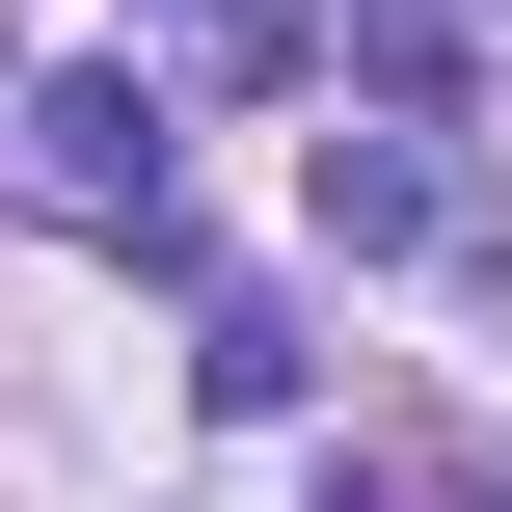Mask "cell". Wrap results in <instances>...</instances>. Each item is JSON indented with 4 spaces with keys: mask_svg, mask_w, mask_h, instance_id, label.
I'll list each match as a JSON object with an SVG mask.
<instances>
[{
    "mask_svg": "<svg viewBox=\"0 0 512 512\" xmlns=\"http://www.w3.org/2000/svg\"><path fill=\"white\" fill-rule=\"evenodd\" d=\"M162 54H216V81H297V54H324V0H162Z\"/></svg>",
    "mask_w": 512,
    "mask_h": 512,
    "instance_id": "3957f363",
    "label": "cell"
},
{
    "mask_svg": "<svg viewBox=\"0 0 512 512\" xmlns=\"http://www.w3.org/2000/svg\"><path fill=\"white\" fill-rule=\"evenodd\" d=\"M324 243H432V162L405 135H324Z\"/></svg>",
    "mask_w": 512,
    "mask_h": 512,
    "instance_id": "7a4b0ae2",
    "label": "cell"
},
{
    "mask_svg": "<svg viewBox=\"0 0 512 512\" xmlns=\"http://www.w3.org/2000/svg\"><path fill=\"white\" fill-rule=\"evenodd\" d=\"M54 216H162V81L135 54H81V81H27V135H0Z\"/></svg>",
    "mask_w": 512,
    "mask_h": 512,
    "instance_id": "6da1fadb",
    "label": "cell"
}]
</instances>
